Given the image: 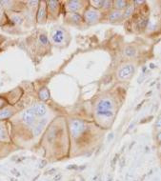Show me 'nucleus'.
<instances>
[{
    "instance_id": "f257e3e1",
    "label": "nucleus",
    "mask_w": 161,
    "mask_h": 181,
    "mask_svg": "<svg viewBox=\"0 0 161 181\" xmlns=\"http://www.w3.org/2000/svg\"><path fill=\"white\" fill-rule=\"evenodd\" d=\"M70 129H71L72 134L74 135V136H77L78 134H80L84 131L85 125H84V122L81 121V120L75 119V120H72V121L71 122Z\"/></svg>"
},
{
    "instance_id": "f03ea898",
    "label": "nucleus",
    "mask_w": 161,
    "mask_h": 181,
    "mask_svg": "<svg viewBox=\"0 0 161 181\" xmlns=\"http://www.w3.org/2000/svg\"><path fill=\"white\" fill-rule=\"evenodd\" d=\"M135 71V67L132 64H127V65L123 66L117 72V75L119 78L121 79H126L132 74V72Z\"/></svg>"
},
{
    "instance_id": "7ed1b4c3",
    "label": "nucleus",
    "mask_w": 161,
    "mask_h": 181,
    "mask_svg": "<svg viewBox=\"0 0 161 181\" xmlns=\"http://www.w3.org/2000/svg\"><path fill=\"white\" fill-rule=\"evenodd\" d=\"M98 17H99L98 11L92 9L86 11L85 14H84V19H85V21L87 23H94L98 19Z\"/></svg>"
},
{
    "instance_id": "20e7f679",
    "label": "nucleus",
    "mask_w": 161,
    "mask_h": 181,
    "mask_svg": "<svg viewBox=\"0 0 161 181\" xmlns=\"http://www.w3.org/2000/svg\"><path fill=\"white\" fill-rule=\"evenodd\" d=\"M34 112L33 111V109H29L28 111H26L23 114V121L25 122L27 125H31L34 122Z\"/></svg>"
},
{
    "instance_id": "39448f33",
    "label": "nucleus",
    "mask_w": 161,
    "mask_h": 181,
    "mask_svg": "<svg viewBox=\"0 0 161 181\" xmlns=\"http://www.w3.org/2000/svg\"><path fill=\"white\" fill-rule=\"evenodd\" d=\"M112 107V103L111 100L109 99H102L101 101L98 103L97 105V110L99 112H103V111H110Z\"/></svg>"
},
{
    "instance_id": "423d86ee",
    "label": "nucleus",
    "mask_w": 161,
    "mask_h": 181,
    "mask_svg": "<svg viewBox=\"0 0 161 181\" xmlns=\"http://www.w3.org/2000/svg\"><path fill=\"white\" fill-rule=\"evenodd\" d=\"M64 39H65V35H64L63 31H61V30L54 31V33L53 34V40H54V43L60 44L64 41Z\"/></svg>"
},
{
    "instance_id": "0eeeda50",
    "label": "nucleus",
    "mask_w": 161,
    "mask_h": 181,
    "mask_svg": "<svg viewBox=\"0 0 161 181\" xmlns=\"http://www.w3.org/2000/svg\"><path fill=\"white\" fill-rule=\"evenodd\" d=\"M33 111L34 112L35 115L37 116H42L46 114V108L43 105H40V104H37V105H34L33 107Z\"/></svg>"
},
{
    "instance_id": "6e6552de",
    "label": "nucleus",
    "mask_w": 161,
    "mask_h": 181,
    "mask_svg": "<svg viewBox=\"0 0 161 181\" xmlns=\"http://www.w3.org/2000/svg\"><path fill=\"white\" fill-rule=\"evenodd\" d=\"M80 9V2L79 1H70L68 3V10L71 13L75 14Z\"/></svg>"
},
{
    "instance_id": "1a4fd4ad",
    "label": "nucleus",
    "mask_w": 161,
    "mask_h": 181,
    "mask_svg": "<svg viewBox=\"0 0 161 181\" xmlns=\"http://www.w3.org/2000/svg\"><path fill=\"white\" fill-rule=\"evenodd\" d=\"M121 17H122V14L120 11H114L109 15V19L111 21H116V20H119Z\"/></svg>"
},
{
    "instance_id": "9d476101",
    "label": "nucleus",
    "mask_w": 161,
    "mask_h": 181,
    "mask_svg": "<svg viewBox=\"0 0 161 181\" xmlns=\"http://www.w3.org/2000/svg\"><path fill=\"white\" fill-rule=\"evenodd\" d=\"M46 16V9L45 6H40L39 11H38V14H37V19L39 22H43V20L45 19Z\"/></svg>"
},
{
    "instance_id": "9b49d317",
    "label": "nucleus",
    "mask_w": 161,
    "mask_h": 181,
    "mask_svg": "<svg viewBox=\"0 0 161 181\" xmlns=\"http://www.w3.org/2000/svg\"><path fill=\"white\" fill-rule=\"evenodd\" d=\"M39 97L41 100H43V101H46V100L49 99L50 92H49V91H48V89H46V88H43V89L39 92Z\"/></svg>"
},
{
    "instance_id": "f8f14e48",
    "label": "nucleus",
    "mask_w": 161,
    "mask_h": 181,
    "mask_svg": "<svg viewBox=\"0 0 161 181\" xmlns=\"http://www.w3.org/2000/svg\"><path fill=\"white\" fill-rule=\"evenodd\" d=\"M11 114H13V112H11L10 109H3V110L0 111V119H5V118L10 117Z\"/></svg>"
},
{
    "instance_id": "ddd939ff",
    "label": "nucleus",
    "mask_w": 161,
    "mask_h": 181,
    "mask_svg": "<svg viewBox=\"0 0 161 181\" xmlns=\"http://www.w3.org/2000/svg\"><path fill=\"white\" fill-rule=\"evenodd\" d=\"M45 124H46V119H43V120H41V121L39 122L38 126L34 129V135H38V134H40V132H41L42 128H43L44 126H45Z\"/></svg>"
},
{
    "instance_id": "4468645a",
    "label": "nucleus",
    "mask_w": 161,
    "mask_h": 181,
    "mask_svg": "<svg viewBox=\"0 0 161 181\" xmlns=\"http://www.w3.org/2000/svg\"><path fill=\"white\" fill-rule=\"evenodd\" d=\"M124 54H125V55L129 56V57H132V56L135 55L136 51L135 48H132V47H127L125 51H124Z\"/></svg>"
},
{
    "instance_id": "2eb2a0df",
    "label": "nucleus",
    "mask_w": 161,
    "mask_h": 181,
    "mask_svg": "<svg viewBox=\"0 0 161 181\" xmlns=\"http://www.w3.org/2000/svg\"><path fill=\"white\" fill-rule=\"evenodd\" d=\"M127 6V2L123 1V0H119V1H114V7L117 9V11L124 9Z\"/></svg>"
},
{
    "instance_id": "dca6fc26",
    "label": "nucleus",
    "mask_w": 161,
    "mask_h": 181,
    "mask_svg": "<svg viewBox=\"0 0 161 181\" xmlns=\"http://www.w3.org/2000/svg\"><path fill=\"white\" fill-rule=\"evenodd\" d=\"M48 4H49V8L52 11H54L58 8V2L57 1H49Z\"/></svg>"
},
{
    "instance_id": "f3484780",
    "label": "nucleus",
    "mask_w": 161,
    "mask_h": 181,
    "mask_svg": "<svg viewBox=\"0 0 161 181\" xmlns=\"http://www.w3.org/2000/svg\"><path fill=\"white\" fill-rule=\"evenodd\" d=\"M97 114L100 116H105V117H111L112 115V112L111 111H103V112H97Z\"/></svg>"
},
{
    "instance_id": "a211bd4d",
    "label": "nucleus",
    "mask_w": 161,
    "mask_h": 181,
    "mask_svg": "<svg viewBox=\"0 0 161 181\" xmlns=\"http://www.w3.org/2000/svg\"><path fill=\"white\" fill-rule=\"evenodd\" d=\"M132 11H134V6H128L126 11H125V14H124V15H125L126 17L130 16V15L132 14Z\"/></svg>"
},
{
    "instance_id": "6ab92c4d",
    "label": "nucleus",
    "mask_w": 161,
    "mask_h": 181,
    "mask_svg": "<svg viewBox=\"0 0 161 181\" xmlns=\"http://www.w3.org/2000/svg\"><path fill=\"white\" fill-rule=\"evenodd\" d=\"M71 18H72V20H74V22H79V21H80V19H81V17H80V15L77 14H72Z\"/></svg>"
},
{
    "instance_id": "aec40b11",
    "label": "nucleus",
    "mask_w": 161,
    "mask_h": 181,
    "mask_svg": "<svg viewBox=\"0 0 161 181\" xmlns=\"http://www.w3.org/2000/svg\"><path fill=\"white\" fill-rule=\"evenodd\" d=\"M103 3H104V1H92V4L95 8H101V7H103Z\"/></svg>"
},
{
    "instance_id": "412c9836",
    "label": "nucleus",
    "mask_w": 161,
    "mask_h": 181,
    "mask_svg": "<svg viewBox=\"0 0 161 181\" xmlns=\"http://www.w3.org/2000/svg\"><path fill=\"white\" fill-rule=\"evenodd\" d=\"M5 138H6V132L2 127H0V140H4Z\"/></svg>"
},
{
    "instance_id": "4be33fe9",
    "label": "nucleus",
    "mask_w": 161,
    "mask_h": 181,
    "mask_svg": "<svg viewBox=\"0 0 161 181\" xmlns=\"http://www.w3.org/2000/svg\"><path fill=\"white\" fill-rule=\"evenodd\" d=\"M39 41H40V43H42V44H47V43H48V38H47V36H46V35L41 34V35L39 36Z\"/></svg>"
},
{
    "instance_id": "5701e85b",
    "label": "nucleus",
    "mask_w": 161,
    "mask_h": 181,
    "mask_svg": "<svg viewBox=\"0 0 161 181\" xmlns=\"http://www.w3.org/2000/svg\"><path fill=\"white\" fill-rule=\"evenodd\" d=\"M146 24H147V19H145V18H143V19H141L139 21V23H138V27L139 28H145V26H146Z\"/></svg>"
},
{
    "instance_id": "b1692460",
    "label": "nucleus",
    "mask_w": 161,
    "mask_h": 181,
    "mask_svg": "<svg viewBox=\"0 0 161 181\" xmlns=\"http://www.w3.org/2000/svg\"><path fill=\"white\" fill-rule=\"evenodd\" d=\"M155 126L157 129H161V114L157 117V120L155 122Z\"/></svg>"
},
{
    "instance_id": "393cba45",
    "label": "nucleus",
    "mask_w": 161,
    "mask_h": 181,
    "mask_svg": "<svg viewBox=\"0 0 161 181\" xmlns=\"http://www.w3.org/2000/svg\"><path fill=\"white\" fill-rule=\"evenodd\" d=\"M13 19H14L16 23H21V22H22V19L20 18V17H17V16H14Z\"/></svg>"
},
{
    "instance_id": "a878e982",
    "label": "nucleus",
    "mask_w": 161,
    "mask_h": 181,
    "mask_svg": "<svg viewBox=\"0 0 161 181\" xmlns=\"http://www.w3.org/2000/svg\"><path fill=\"white\" fill-rule=\"evenodd\" d=\"M157 139L159 140V141H161V132H159V134H157Z\"/></svg>"
}]
</instances>
